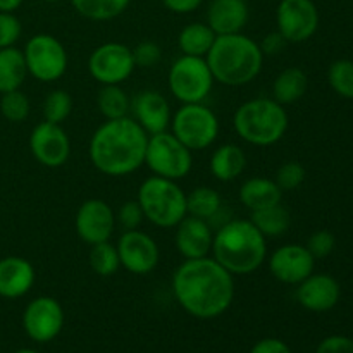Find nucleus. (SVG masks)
<instances>
[{"instance_id":"e433bc0d","label":"nucleus","mask_w":353,"mask_h":353,"mask_svg":"<svg viewBox=\"0 0 353 353\" xmlns=\"http://www.w3.org/2000/svg\"><path fill=\"white\" fill-rule=\"evenodd\" d=\"M23 33L21 21L14 12H0V48L14 47Z\"/></svg>"},{"instance_id":"49530a36","label":"nucleus","mask_w":353,"mask_h":353,"mask_svg":"<svg viewBox=\"0 0 353 353\" xmlns=\"http://www.w3.org/2000/svg\"><path fill=\"white\" fill-rule=\"evenodd\" d=\"M16 353H38L37 350H31V348H23V350H17Z\"/></svg>"},{"instance_id":"f03ea898","label":"nucleus","mask_w":353,"mask_h":353,"mask_svg":"<svg viewBox=\"0 0 353 353\" xmlns=\"http://www.w3.org/2000/svg\"><path fill=\"white\" fill-rule=\"evenodd\" d=\"M148 133L126 116L100 124L92 134L88 155L93 168L110 178L133 174L145 165Z\"/></svg>"},{"instance_id":"58836bf2","label":"nucleus","mask_w":353,"mask_h":353,"mask_svg":"<svg viewBox=\"0 0 353 353\" xmlns=\"http://www.w3.org/2000/svg\"><path fill=\"white\" fill-rule=\"evenodd\" d=\"M305 247L309 248V252L314 255V259H324L327 257V255L333 254L334 247H336V238H334V234L327 230L316 231L314 234H310Z\"/></svg>"},{"instance_id":"aec40b11","label":"nucleus","mask_w":353,"mask_h":353,"mask_svg":"<svg viewBox=\"0 0 353 353\" xmlns=\"http://www.w3.org/2000/svg\"><path fill=\"white\" fill-rule=\"evenodd\" d=\"M174 230V243L181 257H209L210 250H212L214 231L205 219L186 216Z\"/></svg>"},{"instance_id":"c756f323","label":"nucleus","mask_w":353,"mask_h":353,"mask_svg":"<svg viewBox=\"0 0 353 353\" xmlns=\"http://www.w3.org/2000/svg\"><path fill=\"white\" fill-rule=\"evenodd\" d=\"M131 0H71L79 16L90 21H110L128 9Z\"/></svg>"},{"instance_id":"7c9ffc66","label":"nucleus","mask_w":353,"mask_h":353,"mask_svg":"<svg viewBox=\"0 0 353 353\" xmlns=\"http://www.w3.org/2000/svg\"><path fill=\"white\" fill-rule=\"evenodd\" d=\"M97 107L105 121L126 117L131 110V100L121 85L102 86L97 95Z\"/></svg>"},{"instance_id":"6e6552de","label":"nucleus","mask_w":353,"mask_h":353,"mask_svg":"<svg viewBox=\"0 0 353 353\" xmlns=\"http://www.w3.org/2000/svg\"><path fill=\"white\" fill-rule=\"evenodd\" d=\"M168 86L181 103H202L214 86V76L205 57L181 55L171 64Z\"/></svg>"},{"instance_id":"c85d7f7f","label":"nucleus","mask_w":353,"mask_h":353,"mask_svg":"<svg viewBox=\"0 0 353 353\" xmlns=\"http://www.w3.org/2000/svg\"><path fill=\"white\" fill-rule=\"evenodd\" d=\"M223 205V199L217 190L210 186H196L186 195V210L188 216L199 217V219H212L219 212Z\"/></svg>"},{"instance_id":"f3484780","label":"nucleus","mask_w":353,"mask_h":353,"mask_svg":"<svg viewBox=\"0 0 353 353\" xmlns=\"http://www.w3.org/2000/svg\"><path fill=\"white\" fill-rule=\"evenodd\" d=\"M272 278L283 285H300L316 268V259L305 245L288 243L276 248L268 259Z\"/></svg>"},{"instance_id":"39448f33","label":"nucleus","mask_w":353,"mask_h":353,"mask_svg":"<svg viewBox=\"0 0 353 353\" xmlns=\"http://www.w3.org/2000/svg\"><path fill=\"white\" fill-rule=\"evenodd\" d=\"M290 117L285 105L274 99L259 97L241 103L233 116V128L238 137L254 147H271L285 138Z\"/></svg>"},{"instance_id":"ddd939ff","label":"nucleus","mask_w":353,"mask_h":353,"mask_svg":"<svg viewBox=\"0 0 353 353\" xmlns=\"http://www.w3.org/2000/svg\"><path fill=\"white\" fill-rule=\"evenodd\" d=\"M119 252L121 268L134 276H147L154 271L161 261V250L154 238L145 231L128 230L116 243Z\"/></svg>"},{"instance_id":"dca6fc26","label":"nucleus","mask_w":353,"mask_h":353,"mask_svg":"<svg viewBox=\"0 0 353 353\" xmlns=\"http://www.w3.org/2000/svg\"><path fill=\"white\" fill-rule=\"evenodd\" d=\"M116 212L102 199H88L79 205L74 217V230L86 245L109 241L116 228Z\"/></svg>"},{"instance_id":"9d476101","label":"nucleus","mask_w":353,"mask_h":353,"mask_svg":"<svg viewBox=\"0 0 353 353\" xmlns=\"http://www.w3.org/2000/svg\"><path fill=\"white\" fill-rule=\"evenodd\" d=\"M24 62L28 74L41 83L61 79L68 71V52L59 38L48 33H38L24 45Z\"/></svg>"},{"instance_id":"7ed1b4c3","label":"nucleus","mask_w":353,"mask_h":353,"mask_svg":"<svg viewBox=\"0 0 353 353\" xmlns=\"http://www.w3.org/2000/svg\"><path fill=\"white\" fill-rule=\"evenodd\" d=\"M210 254L233 276L254 274L268 261V238L250 219H231L214 233Z\"/></svg>"},{"instance_id":"1a4fd4ad","label":"nucleus","mask_w":353,"mask_h":353,"mask_svg":"<svg viewBox=\"0 0 353 353\" xmlns=\"http://www.w3.org/2000/svg\"><path fill=\"white\" fill-rule=\"evenodd\" d=\"M145 165L154 172V176L179 181L192 171L193 155L171 131H162L148 137Z\"/></svg>"},{"instance_id":"4be33fe9","label":"nucleus","mask_w":353,"mask_h":353,"mask_svg":"<svg viewBox=\"0 0 353 353\" xmlns=\"http://www.w3.org/2000/svg\"><path fill=\"white\" fill-rule=\"evenodd\" d=\"M247 0H212L207 9V24L217 37L241 33L248 23Z\"/></svg>"},{"instance_id":"a211bd4d","label":"nucleus","mask_w":353,"mask_h":353,"mask_svg":"<svg viewBox=\"0 0 353 353\" xmlns=\"http://www.w3.org/2000/svg\"><path fill=\"white\" fill-rule=\"evenodd\" d=\"M133 119L150 134L168 131L171 126V107L168 99L155 90H143L131 100Z\"/></svg>"},{"instance_id":"f257e3e1","label":"nucleus","mask_w":353,"mask_h":353,"mask_svg":"<svg viewBox=\"0 0 353 353\" xmlns=\"http://www.w3.org/2000/svg\"><path fill=\"white\" fill-rule=\"evenodd\" d=\"M172 293L192 317L216 319L233 303L234 276L212 257L185 259L172 274Z\"/></svg>"},{"instance_id":"9b49d317","label":"nucleus","mask_w":353,"mask_h":353,"mask_svg":"<svg viewBox=\"0 0 353 353\" xmlns=\"http://www.w3.org/2000/svg\"><path fill=\"white\" fill-rule=\"evenodd\" d=\"M133 50L119 41L99 45L88 57V72L102 86L121 85L134 71Z\"/></svg>"},{"instance_id":"412c9836","label":"nucleus","mask_w":353,"mask_h":353,"mask_svg":"<svg viewBox=\"0 0 353 353\" xmlns=\"http://www.w3.org/2000/svg\"><path fill=\"white\" fill-rule=\"evenodd\" d=\"M34 279H37V274L30 261L17 255L0 259V296L2 299H21L30 293Z\"/></svg>"},{"instance_id":"37998d69","label":"nucleus","mask_w":353,"mask_h":353,"mask_svg":"<svg viewBox=\"0 0 353 353\" xmlns=\"http://www.w3.org/2000/svg\"><path fill=\"white\" fill-rule=\"evenodd\" d=\"M286 43H288V41H286L278 31H274V33L265 34L264 40L259 45H261V50L264 55H276L283 50V47H285Z\"/></svg>"},{"instance_id":"2f4dec72","label":"nucleus","mask_w":353,"mask_h":353,"mask_svg":"<svg viewBox=\"0 0 353 353\" xmlns=\"http://www.w3.org/2000/svg\"><path fill=\"white\" fill-rule=\"evenodd\" d=\"M90 268L93 272L102 278H110L116 274L121 268L119 252H117L116 245L110 241H102V243L92 245L90 250Z\"/></svg>"},{"instance_id":"cd10ccee","label":"nucleus","mask_w":353,"mask_h":353,"mask_svg":"<svg viewBox=\"0 0 353 353\" xmlns=\"http://www.w3.org/2000/svg\"><path fill=\"white\" fill-rule=\"evenodd\" d=\"M250 214V221L265 238L283 236V234L288 231L290 224H292L290 212L281 205V203L272 207H265V209L255 210V212Z\"/></svg>"},{"instance_id":"bb28decb","label":"nucleus","mask_w":353,"mask_h":353,"mask_svg":"<svg viewBox=\"0 0 353 353\" xmlns=\"http://www.w3.org/2000/svg\"><path fill=\"white\" fill-rule=\"evenodd\" d=\"M216 38L217 34L207 23H192L179 31L178 47L183 55L207 57Z\"/></svg>"},{"instance_id":"ea45409f","label":"nucleus","mask_w":353,"mask_h":353,"mask_svg":"<svg viewBox=\"0 0 353 353\" xmlns=\"http://www.w3.org/2000/svg\"><path fill=\"white\" fill-rule=\"evenodd\" d=\"M131 50L137 68H155L162 59V50L155 41H141Z\"/></svg>"},{"instance_id":"423d86ee","label":"nucleus","mask_w":353,"mask_h":353,"mask_svg":"<svg viewBox=\"0 0 353 353\" xmlns=\"http://www.w3.org/2000/svg\"><path fill=\"white\" fill-rule=\"evenodd\" d=\"M138 203L143 210L145 219L154 226L171 230L176 228L186 216V193L178 181L150 176L138 188Z\"/></svg>"},{"instance_id":"4c0bfd02","label":"nucleus","mask_w":353,"mask_h":353,"mask_svg":"<svg viewBox=\"0 0 353 353\" xmlns=\"http://www.w3.org/2000/svg\"><path fill=\"white\" fill-rule=\"evenodd\" d=\"M143 221V210H141L138 200H128V202H124L123 205L119 207V210L116 212V223H119L121 226L124 228V231L138 230Z\"/></svg>"},{"instance_id":"72a5a7b5","label":"nucleus","mask_w":353,"mask_h":353,"mask_svg":"<svg viewBox=\"0 0 353 353\" xmlns=\"http://www.w3.org/2000/svg\"><path fill=\"white\" fill-rule=\"evenodd\" d=\"M43 121L62 124L72 112V97L65 90H54L43 100Z\"/></svg>"},{"instance_id":"f8f14e48","label":"nucleus","mask_w":353,"mask_h":353,"mask_svg":"<svg viewBox=\"0 0 353 353\" xmlns=\"http://www.w3.org/2000/svg\"><path fill=\"white\" fill-rule=\"evenodd\" d=\"M278 33L288 43H303L319 28V10L312 0H281L276 10Z\"/></svg>"},{"instance_id":"6ab92c4d","label":"nucleus","mask_w":353,"mask_h":353,"mask_svg":"<svg viewBox=\"0 0 353 353\" xmlns=\"http://www.w3.org/2000/svg\"><path fill=\"white\" fill-rule=\"evenodd\" d=\"M296 290V300L310 312H327L333 309L341 296V288L330 274H310Z\"/></svg>"},{"instance_id":"79ce46f5","label":"nucleus","mask_w":353,"mask_h":353,"mask_svg":"<svg viewBox=\"0 0 353 353\" xmlns=\"http://www.w3.org/2000/svg\"><path fill=\"white\" fill-rule=\"evenodd\" d=\"M250 353H292L288 345L278 338H264L252 347Z\"/></svg>"},{"instance_id":"c03bdc74","label":"nucleus","mask_w":353,"mask_h":353,"mask_svg":"<svg viewBox=\"0 0 353 353\" xmlns=\"http://www.w3.org/2000/svg\"><path fill=\"white\" fill-rule=\"evenodd\" d=\"M165 6V9L171 10L174 14H190L195 12L200 6L203 3V0H162Z\"/></svg>"},{"instance_id":"5701e85b","label":"nucleus","mask_w":353,"mask_h":353,"mask_svg":"<svg viewBox=\"0 0 353 353\" xmlns=\"http://www.w3.org/2000/svg\"><path fill=\"white\" fill-rule=\"evenodd\" d=\"M210 174L221 183H230L240 178L247 169V154L240 145L223 143L212 152L209 162Z\"/></svg>"},{"instance_id":"a19ab883","label":"nucleus","mask_w":353,"mask_h":353,"mask_svg":"<svg viewBox=\"0 0 353 353\" xmlns=\"http://www.w3.org/2000/svg\"><path fill=\"white\" fill-rule=\"evenodd\" d=\"M316 353H353V340L340 334L327 336L321 341Z\"/></svg>"},{"instance_id":"4468645a","label":"nucleus","mask_w":353,"mask_h":353,"mask_svg":"<svg viewBox=\"0 0 353 353\" xmlns=\"http://www.w3.org/2000/svg\"><path fill=\"white\" fill-rule=\"evenodd\" d=\"M23 327L33 341L48 343L55 340L64 327V309L52 296H38L24 309Z\"/></svg>"},{"instance_id":"c9c22d12","label":"nucleus","mask_w":353,"mask_h":353,"mask_svg":"<svg viewBox=\"0 0 353 353\" xmlns=\"http://www.w3.org/2000/svg\"><path fill=\"white\" fill-rule=\"evenodd\" d=\"M276 185L281 188V192H293L305 181V169L302 164L295 161L285 162L276 172Z\"/></svg>"},{"instance_id":"a878e982","label":"nucleus","mask_w":353,"mask_h":353,"mask_svg":"<svg viewBox=\"0 0 353 353\" xmlns=\"http://www.w3.org/2000/svg\"><path fill=\"white\" fill-rule=\"evenodd\" d=\"M28 68L23 50L16 47L0 48V93L19 90L26 81Z\"/></svg>"},{"instance_id":"2eb2a0df","label":"nucleus","mask_w":353,"mask_h":353,"mask_svg":"<svg viewBox=\"0 0 353 353\" xmlns=\"http://www.w3.org/2000/svg\"><path fill=\"white\" fill-rule=\"evenodd\" d=\"M30 150L38 164L48 169L62 168L71 155V140L62 124H37L30 134Z\"/></svg>"},{"instance_id":"0eeeda50","label":"nucleus","mask_w":353,"mask_h":353,"mask_svg":"<svg viewBox=\"0 0 353 353\" xmlns=\"http://www.w3.org/2000/svg\"><path fill=\"white\" fill-rule=\"evenodd\" d=\"M219 117L202 103H183L171 117V133L192 152L205 150L219 137Z\"/></svg>"},{"instance_id":"f704fd0d","label":"nucleus","mask_w":353,"mask_h":353,"mask_svg":"<svg viewBox=\"0 0 353 353\" xmlns=\"http://www.w3.org/2000/svg\"><path fill=\"white\" fill-rule=\"evenodd\" d=\"M30 99L21 92V88L2 93V99H0V114L3 116V119H7L9 123H23L30 116Z\"/></svg>"},{"instance_id":"b1692460","label":"nucleus","mask_w":353,"mask_h":353,"mask_svg":"<svg viewBox=\"0 0 353 353\" xmlns=\"http://www.w3.org/2000/svg\"><path fill=\"white\" fill-rule=\"evenodd\" d=\"M238 199L243 207H247L250 212L265 209L281 203L283 192L274 179L269 178H250L241 185L238 192Z\"/></svg>"},{"instance_id":"473e14b6","label":"nucleus","mask_w":353,"mask_h":353,"mask_svg":"<svg viewBox=\"0 0 353 353\" xmlns=\"http://www.w3.org/2000/svg\"><path fill=\"white\" fill-rule=\"evenodd\" d=\"M327 83L343 99L353 100V61L340 59L327 69Z\"/></svg>"},{"instance_id":"393cba45","label":"nucleus","mask_w":353,"mask_h":353,"mask_svg":"<svg viewBox=\"0 0 353 353\" xmlns=\"http://www.w3.org/2000/svg\"><path fill=\"white\" fill-rule=\"evenodd\" d=\"M309 88V78L300 68H286L272 83V97L281 105H290L302 99Z\"/></svg>"},{"instance_id":"20e7f679","label":"nucleus","mask_w":353,"mask_h":353,"mask_svg":"<svg viewBox=\"0 0 353 353\" xmlns=\"http://www.w3.org/2000/svg\"><path fill=\"white\" fill-rule=\"evenodd\" d=\"M261 45L243 33L221 34L207 54L214 81L224 86H245L254 81L264 68Z\"/></svg>"},{"instance_id":"de8ad7c7","label":"nucleus","mask_w":353,"mask_h":353,"mask_svg":"<svg viewBox=\"0 0 353 353\" xmlns=\"http://www.w3.org/2000/svg\"><path fill=\"white\" fill-rule=\"evenodd\" d=\"M41 2H48V3H54V2H61V0H41Z\"/></svg>"},{"instance_id":"a18cd8bd","label":"nucleus","mask_w":353,"mask_h":353,"mask_svg":"<svg viewBox=\"0 0 353 353\" xmlns=\"http://www.w3.org/2000/svg\"><path fill=\"white\" fill-rule=\"evenodd\" d=\"M23 2L24 0H0V12H14Z\"/></svg>"}]
</instances>
